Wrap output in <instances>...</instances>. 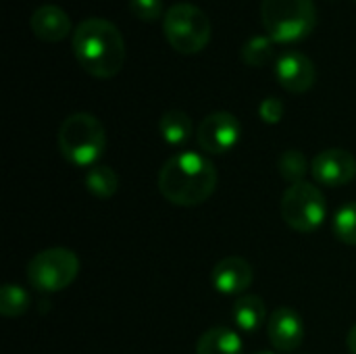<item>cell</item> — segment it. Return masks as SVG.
Wrapping results in <instances>:
<instances>
[{"label": "cell", "mask_w": 356, "mask_h": 354, "mask_svg": "<svg viewBox=\"0 0 356 354\" xmlns=\"http://www.w3.org/2000/svg\"><path fill=\"white\" fill-rule=\"evenodd\" d=\"M73 54L86 73L98 79L115 77L125 63V42L119 27L102 17L83 19L71 38Z\"/></svg>", "instance_id": "1"}, {"label": "cell", "mask_w": 356, "mask_h": 354, "mask_svg": "<svg viewBox=\"0 0 356 354\" xmlns=\"http://www.w3.org/2000/svg\"><path fill=\"white\" fill-rule=\"evenodd\" d=\"M215 165L198 152H179L171 156L159 173V190L163 198L175 207H198L217 190Z\"/></svg>", "instance_id": "2"}, {"label": "cell", "mask_w": 356, "mask_h": 354, "mask_svg": "<svg viewBox=\"0 0 356 354\" xmlns=\"http://www.w3.org/2000/svg\"><path fill=\"white\" fill-rule=\"evenodd\" d=\"M106 148V131L90 113H73L58 127V150L75 167H94Z\"/></svg>", "instance_id": "3"}, {"label": "cell", "mask_w": 356, "mask_h": 354, "mask_svg": "<svg viewBox=\"0 0 356 354\" xmlns=\"http://www.w3.org/2000/svg\"><path fill=\"white\" fill-rule=\"evenodd\" d=\"M261 19L273 42L294 44L313 31L317 10L313 0H261Z\"/></svg>", "instance_id": "4"}, {"label": "cell", "mask_w": 356, "mask_h": 354, "mask_svg": "<svg viewBox=\"0 0 356 354\" xmlns=\"http://www.w3.org/2000/svg\"><path fill=\"white\" fill-rule=\"evenodd\" d=\"M167 42L181 54H196L211 42V19L192 2H175L167 8L163 19Z\"/></svg>", "instance_id": "5"}, {"label": "cell", "mask_w": 356, "mask_h": 354, "mask_svg": "<svg viewBox=\"0 0 356 354\" xmlns=\"http://www.w3.org/2000/svg\"><path fill=\"white\" fill-rule=\"evenodd\" d=\"M79 273V259L69 248H46L27 265V282L33 290L54 294L69 288Z\"/></svg>", "instance_id": "6"}, {"label": "cell", "mask_w": 356, "mask_h": 354, "mask_svg": "<svg viewBox=\"0 0 356 354\" xmlns=\"http://www.w3.org/2000/svg\"><path fill=\"white\" fill-rule=\"evenodd\" d=\"M282 219L294 232L311 234L319 230L327 217V202L323 192L311 182L292 184L282 196Z\"/></svg>", "instance_id": "7"}, {"label": "cell", "mask_w": 356, "mask_h": 354, "mask_svg": "<svg viewBox=\"0 0 356 354\" xmlns=\"http://www.w3.org/2000/svg\"><path fill=\"white\" fill-rule=\"evenodd\" d=\"M242 125L236 115L227 111H215L207 115L196 131L198 146L209 154H227L240 142Z\"/></svg>", "instance_id": "8"}, {"label": "cell", "mask_w": 356, "mask_h": 354, "mask_svg": "<svg viewBox=\"0 0 356 354\" xmlns=\"http://www.w3.org/2000/svg\"><path fill=\"white\" fill-rule=\"evenodd\" d=\"M311 175L317 179V184L327 188L346 186L356 177L355 154L344 148H327L313 159Z\"/></svg>", "instance_id": "9"}, {"label": "cell", "mask_w": 356, "mask_h": 354, "mask_svg": "<svg viewBox=\"0 0 356 354\" xmlns=\"http://www.w3.org/2000/svg\"><path fill=\"white\" fill-rule=\"evenodd\" d=\"M275 77L280 86L292 94H305L317 79L315 63L298 50H288L275 61Z\"/></svg>", "instance_id": "10"}, {"label": "cell", "mask_w": 356, "mask_h": 354, "mask_svg": "<svg viewBox=\"0 0 356 354\" xmlns=\"http://www.w3.org/2000/svg\"><path fill=\"white\" fill-rule=\"evenodd\" d=\"M267 336L277 353H294L305 340L302 317L288 307L275 309L267 319Z\"/></svg>", "instance_id": "11"}, {"label": "cell", "mask_w": 356, "mask_h": 354, "mask_svg": "<svg viewBox=\"0 0 356 354\" xmlns=\"http://www.w3.org/2000/svg\"><path fill=\"white\" fill-rule=\"evenodd\" d=\"M254 280L252 265L242 257H225L221 259L211 273L213 288L225 296H240L244 294Z\"/></svg>", "instance_id": "12"}, {"label": "cell", "mask_w": 356, "mask_h": 354, "mask_svg": "<svg viewBox=\"0 0 356 354\" xmlns=\"http://www.w3.org/2000/svg\"><path fill=\"white\" fill-rule=\"evenodd\" d=\"M29 27L35 38H40L42 42H48V44H54V42H60L67 38V33L71 31V19L60 6L42 4L31 13Z\"/></svg>", "instance_id": "13"}, {"label": "cell", "mask_w": 356, "mask_h": 354, "mask_svg": "<svg viewBox=\"0 0 356 354\" xmlns=\"http://www.w3.org/2000/svg\"><path fill=\"white\" fill-rule=\"evenodd\" d=\"M244 342L238 332L229 328H211L207 330L198 342L196 354H242Z\"/></svg>", "instance_id": "14"}, {"label": "cell", "mask_w": 356, "mask_h": 354, "mask_svg": "<svg viewBox=\"0 0 356 354\" xmlns=\"http://www.w3.org/2000/svg\"><path fill=\"white\" fill-rule=\"evenodd\" d=\"M234 321L238 325V330L246 332V334H254L263 323H267V309L261 296L257 294H244L234 303L232 309Z\"/></svg>", "instance_id": "15"}, {"label": "cell", "mask_w": 356, "mask_h": 354, "mask_svg": "<svg viewBox=\"0 0 356 354\" xmlns=\"http://www.w3.org/2000/svg\"><path fill=\"white\" fill-rule=\"evenodd\" d=\"M192 129H194V125H192L190 115L179 108H171L161 115L159 131H161V138L171 146L186 144L192 136Z\"/></svg>", "instance_id": "16"}, {"label": "cell", "mask_w": 356, "mask_h": 354, "mask_svg": "<svg viewBox=\"0 0 356 354\" xmlns=\"http://www.w3.org/2000/svg\"><path fill=\"white\" fill-rule=\"evenodd\" d=\"M86 188L96 198H111L119 190V175L108 165H94L83 175Z\"/></svg>", "instance_id": "17"}, {"label": "cell", "mask_w": 356, "mask_h": 354, "mask_svg": "<svg viewBox=\"0 0 356 354\" xmlns=\"http://www.w3.org/2000/svg\"><path fill=\"white\" fill-rule=\"evenodd\" d=\"M275 58V42L269 35H252L242 46V61L250 67H265Z\"/></svg>", "instance_id": "18"}, {"label": "cell", "mask_w": 356, "mask_h": 354, "mask_svg": "<svg viewBox=\"0 0 356 354\" xmlns=\"http://www.w3.org/2000/svg\"><path fill=\"white\" fill-rule=\"evenodd\" d=\"M29 294L21 286L15 284H4L0 290V313L8 319L21 317L29 309Z\"/></svg>", "instance_id": "19"}, {"label": "cell", "mask_w": 356, "mask_h": 354, "mask_svg": "<svg viewBox=\"0 0 356 354\" xmlns=\"http://www.w3.org/2000/svg\"><path fill=\"white\" fill-rule=\"evenodd\" d=\"M332 227H334V236L340 242L348 246H356V200L336 211Z\"/></svg>", "instance_id": "20"}, {"label": "cell", "mask_w": 356, "mask_h": 354, "mask_svg": "<svg viewBox=\"0 0 356 354\" xmlns=\"http://www.w3.org/2000/svg\"><path fill=\"white\" fill-rule=\"evenodd\" d=\"M277 167H280L282 177L290 182V186L292 184H298V182H305L307 173L311 171V167L307 163V156L300 150H286L280 156Z\"/></svg>", "instance_id": "21"}, {"label": "cell", "mask_w": 356, "mask_h": 354, "mask_svg": "<svg viewBox=\"0 0 356 354\" xmlns=\"http://www.w3.org/2000/svg\"><path fill=\"white\" fill-rule=\"evenodd\" d=\"M129 10L142 21H156L165 10L163 0H129Z\"/></svg>", "instance_id": "22"}, {"label": "cell", "mask_w": 356, "mask_h": 354, "mask_svg": "<svg viewBox=\"0 0 356 354\" xmlns=\"http://www.w3.org/2000/svg\"><path fill=\"white\" fill-rule=\"evenodd\" d=\"M284 113H286L284 102H282L280 98H275V96L265 98V100L261 102V106H259V115H261V119H263L265 123H271V125L280 123V121H282V117H284Z\"/></svg>", "instance_id": "23"}, {"label": "cell", "mask_w": 356, "mask_h": 354, "mask_svg": "<svg viewBox=\"0 0 356 354\" xmlns=\"http://www.w3.org/2000/svg\"><path fill=\"white\" fill-rule=\"evenodd\" d=\"M346 346H348V353L356 354V325L348 332V338H346Z\"/></svg>", "instance_id": "24"}, {"label": "cell", "mask_w": 356, "mask_h": 354, "mask_svg": "<svg viewBox=\"0 0 356 354\" xmlns=\"http://www.w3.org/2000/svg\"><path fill=\"white\" fill-rule=\"evenodd\" d=\"M254 354H275V353H265V351H259V353H254Z\"/></svg>", "instance_id": "25"}]
</instances>
